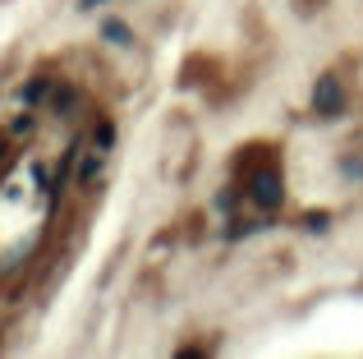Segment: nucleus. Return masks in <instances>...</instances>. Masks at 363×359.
Segmentation results:
<instances>
[{
    "instance_id": "obj_6",
    "label": "nucleus",
    "mask_w": 363,
    "mask_h": 359,
    "mask_svg": "<svg viewBox=\"0 0 363 359\" xmlns=\"http://www.w3.org/2000/svg\"><path fill=\"white\" fill-rule=\"evenodd\" d=\"M308 5H318V0H308Z\"/></svg>"
},
{
    "instance_id": "obj_5",
    "label": "nucleus",
    "mask_w": 363,
    "mask_h": 359,
    "mask_svg": "<svg viewBox=\"0 0 363 359\" xmlns=\"http://www.w3.org/2000/svg\"><path fill=\"white\" fill-rule=\"evenodd\" d=\"M5 148H9V143H5V138H0V157H5Z\"/></svg>"
},
{
    "instance_id": "obj_2",
    "label": "nucleus",
    "mask_w": 363,
    "mask_h": 359,
    "mask_svg": "<svg viewBox=\"0 0 363 359\" xmlns=\"http://www.w3.org/2000/svg\"><path fill=\"white\" fill-rule=\"evenodd\" d=\"M340 106H345V88H340L336 74H322L318 79V92H313V111H318L322 120L340 116Z\"/></svg>"
},
{
    "instance_id": "obj_3",
    "label": "nucleus",
    "mask_w": 363,
    "mask_h": 359,
    "mask_svg": "<svg viewBox=\"0 0 363 359\" xmlns=\"http://www.w3.org/2000/svg\"><path fill=\"white\" fill-rule=\"evenodd\" d=\"M106 37L120 42V46H129V28H124V23H106Z\"/></svg>"
},
{
    "instance_id": "obj_1",
    "label": "nucleus",
    "mask_w": 363,
    "mask_h": 359,
    "mask_svg": "<svg viewBox=\"0 0 363 359\" xmlns=\"http://www.w3.org/2000/svg\"><path fill=\"white\" fill-rule=\"evenodd\" d=\"M235 184H240L262 212H276L281 198H285V175H281L276 148H257V143L244 148V153L235 157Z\"/></svg>"
},
{
    "instance_id": "obj_4",
    "label": "nucleus",
    "mask_w": 363,
    "mask_h": 359,
    "mask_svg": "<svg viewBox=\"0 0 363 359\" xmlns=\"http://www.w3.org/2000/svg\"><path fill=\"white\" fill-rule=\"evenodd\" d=\"M101 5V0H83V9H97Z\"/></svg>"
}]
</instances>
